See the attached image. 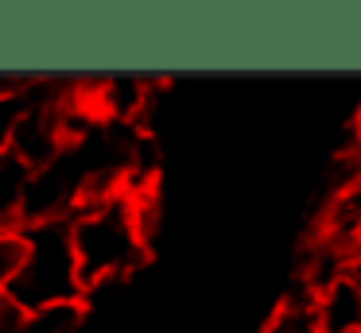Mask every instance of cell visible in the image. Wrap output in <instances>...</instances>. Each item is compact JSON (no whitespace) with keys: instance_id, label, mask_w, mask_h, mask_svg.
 Instances as JSON below:
<instances>
[{"instance_id":"1","label":"cell","mask_w":361,"mask_h":333,"mask_svg":"<svg viewBox=\"0 0 361 333\" xmlns=\"http://www.w3.org/2000/svg\"><path fill=\"white\" fill-rule=\"evenodd\" d=\"M71 244L86 291L121 283L148 260V240L136 225V209L128 194L71 213Z\"/></svg>"},{"instance_id":"2","label":"cell","mask_w":361,"mask_h":333,"mask_svg":"<svg viewBox=\"0 0 361 333\" xmlns=\"http://www.w3.org/2000/svg\"><path fill=\"white\" fill-rule=\"evenodd\" d=\"M27 260L20 268L16 283L8 287V299L24 306L27 314L59 302H82L86 287L78 275L71 244V221H47V225H27Z\"/></svg>"},{"instance_id":"3","label":"cell","mask_w":361,"mask_h":333,"mask_svg":"<svg viewBox=\"0 0 361 333\" xmlns=\"http://www.w3.org/2000/svg\"><path fill=\"white\" fill-rule=\"evenodd\" d=\"M322 333H361V287L353 279H338L319 294Z\"/></svg>"},{"instance_id":"4","label":"cell","mask_w":361,"mask_h":333,"mask_svg":"<svg viewBox=\"0 0 361 333\" xmlns=\"http://www.w3.org/2000/svg\"><path fill=\"white\" fill-rule=\"evenodd\" d=\"M27 186H32V167L4 151L0 155V229H24Z\"/></svg>"},{"instance_id":"5","label":"cell","mask_w":361,"mask_h":333,"mask_svg":"<svg viewBox=\"0 0 361 333\" xmlns=\"http://www.w3.org/2000/svg\"><path fill=\"white\" fill-rule=\"evenodd\" d=\"M86 325V302H59L27 314L24 333H82Z\"/></svg>"},{"instance_id":"6","label":"cell","mask_w":361,"mask_h":333,"mask_svg":"<svg viewBox=\"0 0 361 333\" xmlns=\"http://www.w3.org/2000/svg\"><path fill=\"white\" fill-rule=\"evenodd\" d=\"M24 260H27V232L24 229H0V299L16 283Z\"/></svg>"},{"instance_id":"7","label":"cell","mask_w":361,"mask_h":333,"mask_svg":"<svg viewBox=\"0 0 361 333\" xmlns=\"http://www.w3.org/2000/svg\"><path fill=\"white\" fill-rule=\"evenodd\" d=\"M27 113V82H12L8 89H0V155L12 147L16 124Z\"/></svg>"},{"instance_id":"8","label":"cell","mask_w":361,"mask_h":333,"mask_svg":"<svg viewBox=\"0 0 361 333\" xmlns=\"http://www.w3.org/2000/svg\"><path fill=\"white\" fill-rule=\"evenodd\" d=\"M24 325H27V310L16 306V302L4 294V299H0V333H24Z\"/></svg>"}]
</instances>
